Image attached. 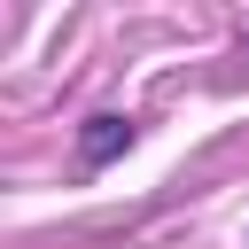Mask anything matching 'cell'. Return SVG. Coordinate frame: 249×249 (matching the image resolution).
Listing matches in <instances>:
<instances>
[{
	"instance_id": "6da1fadb",
	"label": "cell",
	"mask_w": 249,
	"mask_h": 249,
	"mask_svg": "<svg viewBox=\"0 0 249 249\" xmlns=\"http://www.w3.org/2000/svg\"><path fill=\"white\" fill-rule=\"evenodd\" d=\"M124 140H132V132H124V117H93V132H86V163H109Z\"/></svg>"
}]
</instances>
